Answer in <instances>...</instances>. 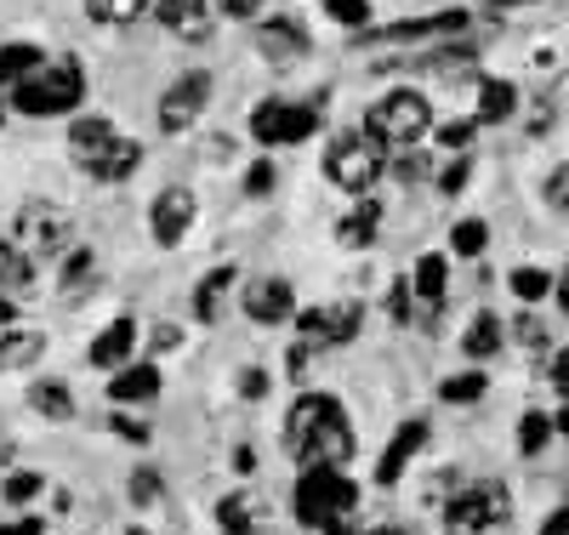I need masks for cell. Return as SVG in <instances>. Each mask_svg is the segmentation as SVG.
Returning a JSON list of instances; mask_svg holds the SVG:
<instances>
[{"mask_svg": "<svg viewBox=\"0 0 569 535\" xmlns=\"http://www.w3.org/2000/svg\"><path fill=\"white\" fill-rule=\"evenodd\" d=\"M284 450H291V462H302V467H313V462L348 467V456H353L348 410L330 394H302L291 405V416H284Z\"/></svg>", "mask_w": 569, "mask_h": 535, "instance_id": "1", "label": "cell"}, {"mask_svg": "<svg viewBox=\"0 0 569 535\" xmlns=\"http://www.w3.org/2000/svg\"><path fill=\"white\" fill-rule=\"evenodd\" d=\"M7 103H12V115H29V120H58V115H69V109H80L86 103V63L80 58H34L12 86H7Z\"/></svg>", "mask_w": 569, "mask_h": 535, "instance_id": "2", "label": "cell"}, {"mask_svg": "<svg viewBox=\"0 0 569 535\" xmlns=\"http://www.w3.org/2000/svg\"><path fill=\"white\" fill-rule=\"evenodd\" d=\"M69 160L91 182H131V171L142 166V142L126 137L114 120H74L69 126Z\"/></svg>", "mask_w": 569, "mask_h": 535, "instance_id": "3", "label": "cell"}, {"mask_svg": "<svg viewBox=\"0 0 569 535\" xmlns=\"http://www.w3.org/2000/svg\"><path fill=\"white\" fill-rule=\"evenodd\" d=\"M427 126H433V103H427L421 91H388V97H376V103L365 109V137L376 142L382 155L393 149H416V142L427 137Z\"/></svg>", "mask_w": 569, "mask_h": 535, "instance_id": "4", "label": "cell"}, {"mask_svg": "<svg viewBox=\"0 0 569 535\" xmlns=\"http://www.w3.org/2000/svg\"><path fill=\"white\" fill-rule=\"evenodd\" d=\"M353 507H359V484H353L337 462H313V467H302V478H297V496H291L297 524L325 529L330 518H348Z\"/></svg>", "mask_w": 569, "mask_h": 535, "instance_id": "5", "label": "cell"}, {"mask_svg": "<svg viewBox=\"0 0 569 535\" xmlns=\"http://www.w3.org/2000/svg\"><path fill=\"white\" fill-rule=\"evenodd\" d=\"M319 120H325V97L313 103H291V97H262L251 109V137L262 149H297V142L319 137Z\"/></svg>", "mask_w": 569, "mask_h": 535, "instance_id": "6", "label": "cell"}, {"mask_svg": "<svg viewBox=\"0 0 569 535\" xmlns=\"http://www.w3.org/2000/svg\"><path fill=\"white\" fill-rule=\"evenodd\" d=\"M512 518V491L501 478H479V484H461V491L445 502V529L450 535H490Z\"/></svg>", "mask_w": 569, "mask_h": 535, "instance_id": "7", "label": "cell"}, {"mask_svg": "<svg viewBox=\"0 0 569 535\" xmlns=\"http://www.w3.org/2000/svg\"><path fill=\"white\" fill-rule=\"evenodd\" d=\"M325 177L359 200V194H370L382 182V149H376L365 131H337L325 142Z\"/></svg>", "mask_w": 569, "mask_h": 535, "instance_id": "8", "label": "cell"}, {"mask_svg": "<svg viewBox=\"0 0 569 535\" xmlns=\"http://www.w3.org/2000/svg\"><path fill=\"white\" fill-rule=\"evenodd\" d=\"M12 246H23L34 262L69 257V251H74V222H69L58 206L29 200V206H18V217H12Z\"/></svg>", "mask_w": 569, "mask_h": 535, "instance_id": "9", "label": "cell"}, {"mask_svg": "<svg viewBox=\"0 0 569 535\" xmlns=\"http://www.w3.org/2000/svg\"><path fill=\"white\" fill-rule=\"evenodd\" d=\"M472 29L467 7H445V12H427V18H399L382 29H359V52H376V46H405V40H456Z\"/></svg>", "mask_w": 569, "mask_h": 535, "instance_id": "10", "label": "cell"}, {"mask_svg": "<svg viewBox=\"0 0 569 535\" xmlns=\"http://www.w3.org/2000/svg\"><path fill=\"white\" fill-rule=\"evenodd\" d=\"M206 103H211V75H206V69H188V75H177V80L160 91L154 120H160L166 137H182L188 126L206 115Z\"/></svg>", "mask_w": 569, "mask_h": 535, "instance_id": "11", "label": "cell"}, {"mask_svg": "<svg viewBox=\"0 0 569 535\" xmlns=\"http://www.w3.org/2000/svg\"><path fill=\"white\" fill-rule=\"evenodd\" d=\"M194 211H200V200H194V188L188 182H171V188H160L154 194V206H149V234H154V246H182V234L194 228Z\"/></svg>", "mask_w": 569, "mask_h": 535, "instance_id": "12", "label": "cell"}, {"mask_svg": "<svg viewBox=\"0 0 569 535\" xmlns=\"http://www.w3.org/2000/svg\"><path fill=\"white\" fill-rule=\"evenodd\" d=\"M359 303H342V308H308L302 319H297V343H308L313 354L319 348H342V343H353L359 336Z\"/></svg>", "mask_w": 569, "mask_h": 535, "instance_id": "13", "label": "cell"}, {"mask_svg": "<svg viewBox=\"0 0 569 535\" xmlns=\"http://www.w3.org/2000/svg\"><path fill=\"white\" fill-rule=\"evenodd\" d=\"M313 52V40H308V29L297 23V18H262L257 23V58L268 63V69H291V63H302Z\"/></svg>", "mask_w": 569, "mask_h": 535, "instance_id": "14", "label": "cell"}, {"mask_svg": "<svg viewBox=\"0 0 569 535\" xmlns=\"http://www.w3.org/2000/svg\"><path fill=\"white\" fill-rule=\"evenodd\" d=\"M479 52H485V46H479V40H467V34H456V40H433V52H416V58H405V63H376V69H421V75H467V69H479Z\"/></svg>", "mask_w": 569, "mask_h": 535, "instance_id": "15", "label": "cell"}, {"mask_svg": "<svg viewBox=\"0 0 569 535\" xmlns=\"http://www.w3.org/2000/svg\"><path fill=\"white\" fill-rule=\"evenodd\" d=\"M240 308H246V319H257V325H284V319H291V308H297L291 279H279V274H257V279L240 290Z\"/></svg>", "mask_w": 569, "mask_h": 535, "instance_id": "16", "label": "cell"}, {"mask_svg": "<svg viewBox=\"0 0 569 535\" xmlns=\"http://www.w3.org/2000/svg\"><path fill=\"white\" fill-rule=\"evenodd\" d=\"M154 7H160V23L177 40H206L217 29V7H211V0H154Z\"/></svg>", "mask_w": 569, "mask_h": 535, "instance_id": "17", "label": "cell"}, {"mask_svg": "<svg viewBox=\"0 0 569 535\" xmlns=\"http://www.w3.org/2000/svg\"><path fill=\"white\" fill-rule=\"evenodd\" d=\"M445 285H450V268H445V257H416V268H410V290H416V303H421V325H439L433 314H439V303H445Z\"/></svg>", "mask_w": 569, "mask_h": 535, "instance_id": "18", "label": "cell"}, {"mask_svg": "<svg viewBox=\"0 0 569 535\" xmlns=\"http://www.w3.org/2000/svg\"><path fill=\"white\" fill-rule=\"evenodd\" d=\"M427 445V422L421 416H410L399 433H393V445L382 450V462H376V484H399L405 478V467H410V456Z\"/></svg>", "mask_w": 569, "mask_h": 535, "instance_id": "19", "label": "cell"}, {"mask_svg": "<svg viewBox=\"0 0 569 535\" xmlns=\"http://www.w3.org/2000/svg\"><path fill=\"white\" fill-rule=\"evenodd\" d=\"M109 399L114 405H142V399H160V365H126L109 382Z\"/></svg>", "mask_w": 569, "mask_h": 535, "instance_id": "20", "label": "cell"}, {"mask_svg": "<svg viewBox=\"0 0 569 535\" xmlns=\"http://www.w3.org/2000/svg\"><path fill=\"white\" fill-rule=\"evenodd\" d=\"M518 115V86L512 80H479V109H472V126H501Z\"/></svg>", "mask_w": 569, "mask_h": 535, "instance_id": "21", "label": "cell"}, {"mask_svg": "<svg viewBox=\"0 0 569 535\" xmlns=\"http://www.w3.org/2000/svg\"><path fill=\"white\" fill-rule=\"evenodd\" d=\"M376 222H382V206H376V194H359V206L337 222V239L348 251H365L370 239H376Z\"/></svg>", "mask_w": 569, "mask_h": 535, "instance_id": "22", "label": "cell"}, {"mask_svg": "<svg viewBox=\"0 0 569 535\" xmlns=\"http://www.w3.org/2000/svg\"><path fill=\"white\" fill-rule=\"evenodd\" d=\"M131 348H137V325H131V319H114L98 343H91V365H98V370L131 365Z\"/></svg>", "mask_w": 569, "mask_h": 535, "instance_id": "23", "label": "cell"}, {"mask_svg": "<svg viewBox=\"0 0 569 535\" xmlns=\"http://www.w3.org/2000/svg\"><path fill=\"white\" fill-rule=\"evenodd\" d=\"M0 290H34V257L23 246H12V234H0Z\"/></svg>", "mask_w": 569, "mask_h": 535, "instance_id": "24", "label": "cell"}, {"mask_svg": "<svg viewBox=\"0 0 569 535\" xmlns=\"http://www.w3.org/2000/svg\"><path fill=\"white\" fill-rule=\"evenodd\" d=\"M46 354V336L40 330H0V370H23Z\"/></svg>", "mask_w": 569, "mask_h": 535, "instance_id": "25", "label": "cell"}, {"mask_svg": "<svg viewBox=\"0 0 569 535\" xmlns=\"http://www.w3.org/2000/svg\"><path fill=\"white\" fill-rule=\"evenodd\" d=\"M461 354L479 359V365L496 359V354H501V319H496V314H479V319H472V325L461 330Z\"/></svg>", "mask_w": 569, "mask_h": 535, "instance_id": "26", "label": "cell"}, {"mask_svg": "<svg viewBox=\"0 0 569 535\" xmlns=\"http://www.w3.org/2000/svg\"><path fill=\"white\" fill-rule=\"evenodd\" d=\"M233 279H240V268H211L200 285H194V314L211 325L217 314H222V297H228V290H233Z\"/></svg>", "mask_w": 569, "mask_h": 535, "instance_id": "27", "label": "cell"}, {"mask_svg": "<svg viewBox=\"0 0 569 535\" xmlns=\"http://www.w3.org/2000/svg\"><path fill=\"white\" fill-rule=\"evenodd\" d=\"M29 410L46 416V422H69L74 416V394H69L63 382H34L29 387Z\"/></svg>", "mask_w": 569, "mask_h": 535, "instance_id": "28", "label": "cell"}, {"mask_svg": "<svg viewBox=\"0 0 569 535\" xmlns=\"http://www.w3.org/2000/svg\"><path fill=\"white\" fill-rule=\"evenodd\" d=\"M149 7L154 0H86V18L103 23V29H120V23H137Z\"/></svg>", "mask_w": 569, "mask_h": 535, "instance_id": "29", "label": "cell"}, {"mask_svg": "<svg viewBox=\"0 0 569 535\" xmlns=\"http://www.w3.org/2000/svg\"><path fill=\"white\" fill-rule=\"evenodd\" d=\"M485 246H490V222H485V217H461V222L450 228V251H456V257L479 262Z\"/></svg>", "mask_w": 569, "mask_h": 535, "instance_id": "30", "label": "cell"}, {"mask_svg": "<svg viewBox=\"0 0 569 535\" xmlns=\"http://www.w3.org/2000/svg\"><path fill=\"white\" fill-rule=\"evenodd\" d=\"M91 285H98V257H91L86 246H74L63 257V297H86Z\"/></svg>", "mask_w": 569, "mask_h": 535, "instance_id": "31", "label": "cell"}, {"mask_svg": "<svg viewBox=\"0 0 569 535\" xmlns=\"http://www.w3.org/2000/svg\"><path fill=\"white\" fill-rule=\"evenodd\" d=\"M439 399H445V405H479V399H485V376H479V370L445 376V382H439Z\"/></svg>", "mask_w": 569, "mask_h": 535, "instance_id": "32", "label": "cell"}, {"mask_svg": "<svg viewBox=\"0 0 569 535\" xmlns=\"http://www.w3.org/2000/svg\"><path fill=\"white\" fill-rule=\"evenodd\" d=\"M507 285H512V297H518V303H541L558 279H552L547 268H512V279H507Z\"/></svg>", "mask_w": 569, "mask_h": 535, "instance_id": "33", "label": "cell"}, {"mask_svg": "<svg viewBox=\"0 0 569 535\" xmlns=\"http://www.w3.org/2000/svg\"><path fill=\"white\" fill-rule=\"evenodd\" d=\"M217 524H222V535H257V518H251L246 496H222L217 502Z\"/></svg>", "mask_w": 569, "mask_h": 535, "instance_id": "34", "label": "cell"}, {"mask_svg": "<svg viewBox=\"0 0 569 535\" xmlns=\"http://www.w3.org/2000/svg\"><path fill=\"white\" fill-rule=\"evenodd\" d=\"M552 433H558V427H552L541 410H525V422H518V450H525V456H541Z\"/></svg>", "mask_w": 569, "mask_h": 535, "instance_id": "35", "label": "cell"}, {"mask_svg": "<svg viewBox=\"0 0 569 535\" xmlns=\"http://www.w3.org/2000/svg\"><path fill=\"white\" fill-rule=\"evenodd\" d=\"M126 496H131V507H160V496H166V478H160L154 467H137Z\"/></svg>", "mask_w": 569, "mask_h": 535, "instance_id": "36", "label": "cell"}, {"mask_svg": "<svg viewBox=\"0 0 569 535\" xmlns=\"http://www.w3.org/2000/svg\"><path fill=\"white\" fill-rule=\"evenodd\" d=\"M325 18L342 29H370V0H325Z\"/></svg>", "mask_w": 569, "mask_h": 535, "instance_id": "37", "label": "cell"}, {"mask_svg": "<svg viewBox=\"0 0 569 535\" xmlns=\"http://www.w3.org/2000/svg\"><path fill=\"white\" fill-rule=\"evenodd\" d=\"M433 182H439V194H445V200H456V194L472 182V160H467V155H461V160H450V166H445Z\"/></svg>", "mask_w": 569, "mask_h": 535, "instance_id": "38", "label": "cell"}, {"mask_svg": "<svg viewBox=\"0 0 569 535\" xmlns=\"http://www.w3.org/2000/svg\"><path fill=\"white\" fill-rule=\"evenodd\" d=\"M40 491H46V484H40V473H12V478H7V502H12V507L34 502Z\"/></svg>", "mask_w": 569, "mask_h": 535, "instance_id": "39", "label": "cell"}, {"mask_svg": "<svg viewBox=\"0 0 569 535\" xmlns=\"http://www.w3.org/2000/svg\"><path fill=\"white\" fill-rule=\"evenodd\" d=\"M472 131H479V126H472V120H450V126H439V149H467V142H472Z\"/></svg>", "mask_w": 569, "mask_h": 535, "instance_id": "40", "label": "cell"}, {"mask_svg": "<svg viewBox=\"0 0 569 535\" xmlns=\"http://www.w3.org/2000/svg\"><path fill=\"white\" fill-rule=\"evenodd\" d=\"M388 308H393L399 325H410V314H416V290H410V279H399V285L388 290Z\"/></svg>", "mask_w": 569, "mask_h": 535, "instance_id": "41", "label": "cell"}, {"mask_svg": "<svg viewBox=\"0 0 569 535\" xmlns=\"http://www.w3.org/2000/svg\"><path fill=\"white\" fill-rule=\"evenodd\" d=\"M273 182H279V171H273L268 160H257V166L246 171V194H257V200H262V194H273Z\"/></svg>", "mask_w": 569, "mask_h": 535, "instance_id": "42", "label": "cell"}, {"mask_svg": "<svg viewBox=\"0 0 569 535\" xmlns=\"http://www.w3.org/2000/svg\"><path fill=\"white\" fill-rule=\"evenodd\" d=\"M547 206H552V211H569V166H558V171L547 177Z\"/></svg>", "mask_w": 569, "mask_h": 535, "instance_id": "43", "label": "cell"}, {"mask_svg": "<svg viewBox=\"0 0 569 535\" xmlns=\"http://www.w3.org/2000/svg\"><path fill=\"white\" fill-rule=\"evenodd\" d=\"M552 387H558V394L569 399V348H563V354L552 359Z\"/></svg>", "mask_w": 569, "mask_h": 535, "instance_id": "44", "label": "cell"}, {"mask_svg": "<svg viewBox=\"0 0 569 535\" xmlns=\"http://www.w3.org/2000/svg\"><path fill=\"white\" fill-rule=\"evenodd\" d=\"M240 394L262 399V394H268V376H262V370H246V376H240Z\"/></svg>", "mask_w": 569, "mask_h": 535, "instance_id": "45", "label": "cell"}, {"mask_svg": "<svg viewBox=\"0 0 569 535\" xmlns=\"http://www.w3.org/2000/svg\"><path fill=\"white\" fill-rule=\"evenodd\" d=\"M0 535H46L40 518H18V524H0Z\"/></svg>", "mask_w": 569, "mask_h": 535, "instance_id": "46", "label": "cell"}, {"mask_svg": "<svg viewBox=\"0 0 569 535\" xmlns=\"http://www.w3.org/2000/svg\"><path fill=\"white\" fill-rule=\"evenodd\" d=\"M114 433H126L131 445H142V439H149V427H142V422H126V416H114Z\"/></svg>", "mask_w": 569, "mask_h": 535, "instance_id": "47", "label": "cell"}, {"mask_svg": "<svg viewBox=\"0 0 569 535\" xmlns=\"http://www.w3.org/2000/svg\"><path fill=\"white\" fill-rule=\"evenodd\" d=\"M541 535H569V507H558V513H547V524H541Z\"/></svg>", "mask_w": 569, "mask_h": 535, "instance_id": "48", "label": "cell"}, {"mask_svg": "<svg viewBox=\"0 0 569 535\" xmlns=\"http://www.w3.org/2000/svg\"><path fill=\"white\" fill-rule=\"evenodd\" d=\"M257 7H262V0H222V12H228V18H251Z\"/></svg>", "mask_w": 569, "mask_h": 535, "instance_id": "49", "label": "cell"}, {"mask_svg": "<svg viewBox=\"0 0 569 535\" xmlns=\"http://www.w3.org/2000/svg\"><path fill=\"white\" fill-rule=\"evenodd\" d=\"M485 12H518V7H536V0H479Z\"/></svg>", "mask_w": 569, "mask_h": 535, "instance_id": "50", "label": "cell"}, {"mask_svg": "<svg viewBox=\"0 0 569 535\" xmlns=\"http://www.w3.org/2000/svg\"><path fill=\"white\" fill-rule=\"evenodd\" d=\"M166 348H177V330H171V325H166V330H154V359H160Z\"/></svg>", "mask_w": 569, "mask_h": 535, "instance_id": "51", "label": "cell"}, {"mask_svg": "<svg viewBox=\"0 0 569 535\" xmlns=\"http://www.w3.org/2000/svg\"><path fill=\"white\" fill-rule=\"evenodd\" d=\"M325 535H353V513H348V518H330V524H325Z\"/></svg>", "mask_w": 569, "mask_h": 535, "instance_id": "52", "label": "cell"}, {"mask_svg": "<svg viewBox=\"0 0 569 535\" xmlns=\"http://www.w3.org/2000/svg\"><path fill=\"white\" fill-rule=\"evenodd\" d=\"M12 319H18V308H12V297H0V330H7Z\"/></svg>", "mask_w": 569, "mask_h": 535, "instance_id": "53", "label": "cell"}, {"mask_svg": "<svg viewBox=\"0 0 569 535\" xmlns=\"http://www.w3.org/2000/svg\"><path fill=\"white\" fill-rule=\"evenodd\" d=\"M552 290H558V303H563V308H569V268H563V279H558V285H552Z\"/></svg>", "mask_w": 569, "mask_h": 535, "instance_id": "54", "label": "cell"}, {"mask_svg": "<svg viewBox=\"0 0 569 535\" xmlns=\"http://www.w3.org/2000/svg\"><path fill=\"white\" fill-rule=\"evenodd\" d=\"M552 427H558V433H569V405L558 410V422H552Z\"/></svg>", "mask_w": 569, "mask_h": 535, "instance_id": "55", "label": "cell"}, {"mask_svg": "<svg viewBox=\"0 0 569 535\" xmlns=\"http://www.w3.org/2000/svg\"><path fill=\"white\" fill-rule=\"evenodd\" d=\"M7 109H12V103H7V80H0V120H7Z\"/></svg>", "mask_w": 569, "mask_h": 535, "instance_id": "56", "label": "cell"}, {"mask_svg": "<svg viewBox=\"0 0 569 535\" xmlns=\"http://www.w3.org/2000/svg\"><path fill=\"white\" fill-rule=\"evenodd\" d=\"M131 535H149V529H131Z\"/></svg>", "mask_w": 569, "mask_h": 535, "instance_id": "57", "label": "cell"}]
</instances>
